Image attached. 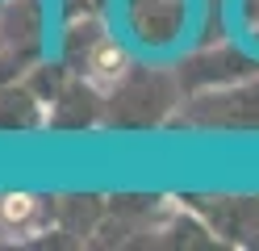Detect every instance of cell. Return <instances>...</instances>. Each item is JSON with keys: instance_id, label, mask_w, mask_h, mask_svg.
<instances>
[{"instance_id": "cell-4", "label": "cell", "mask_w": 259, "mask_h": 251, "mask_svg": "<svg viewBox=\"0 0 259 251\" xmlns=\"http://www.w3.org/2000/svg\"><path fill=\"white\" fill-rule=\"evenodd\" d=\"M121 17L142 50H171L188 29V0H121Z\"/></svg>"}, {"instance_id": "cell-3", "label": "cell", "mask_w": 259, "mask_h": 251, "mask_svg": "<svg viewBox=\"0 0 259 251\" xmlns=\"http://www.w3.org/2000/svg\"><path fill=\"white\" fill-rule=\"evenodd\" d=\"M184 84V96H197L209 88H226V84H238V80H251L259 76V55L251 50H238L230 42L222 46H205V50H192V55L176 67Z\"/></svg>"}, {"instance_id": "cell-7", "label": "cell", "mask_w": 259, "mask_h": 251, "mask_svg": "<svg viewBox=\"0 0 259 251\" xmlns=\"http://www.w3.org/2000/svg\"><path fill=\"white\" fill-rule=\"evenodd\" d=\"M46 117H51V105L29 88V80H13L0 88V134H29L42 130Z\"/></svg>"}, {"instance_id": "cell-8", "label": "cell", "mask_w": 259, "mask_h": 251, "mask_svg": "<svg viewBox=\"0 0 259 251\" xmlns=\"http://www.w3.org/2000/svg\"><path fill=\"white\" fill-rule=\"evenodd\" d=\"M130 67H134V59H130V46L121 42V38H113V33H105L101 42H96L88 55H84V63H79V76H88L96 88H113Z\"/></svg>"}, {"instance_id": "cell-6", "label": "cell", "mask_w": 259, "mask_h": 251, "mask_svg": "<svg viewBox=\"0 0 259 251\" xmlns=\"http://www.w3.org/2000/svg\"><path fill=\"white\" fill-rule=\"evenodd\" d=\"M92 126H105V92L88 76H71L63 84V92L51 100L46 130L79 134V130H92Z\"/></svg>"}, {"instance_id": "cell-9", "label": "cell", "mask_w": 259, "mask_h": 251, "mask_svg": "<svg viewBox=\"0 0 259 251\" xmlns=\"http://www.w3.org/2000/svg\"><path fill=\"white\" fill-rule=\"evenodd\" d=\"M55 205L38 193H5L0 197V230L9 234H34L51 222Z\"/></svg>"}, {"instance_id": "cell-11", "label": "cell", "mask_w": 259, "mask_h": 251, "mask_svg": "<svg viewBox=\"0 0 259 251\" xmlns=\"http://www.w3.org/2000/svg\"><path fill=\"white\" fill-rule=\"evenodd\" d=\"M238 21H242L247 33L259 25V0H238Z\"/></svg>"}, {"instance_id": "cell-2", "label": "cell", "mask_w": 259, "mask_h": 251, "mask_svg": "<svg viewBox=\"0 0 259 251\" xmlns=\"http://www.w3.org/2000/svg\"><path fill=\"white\" fill-rule=\"evenodd\" d=\"M176 122L188 130H226V134L259 130V76L188 96V105H180Z\"/></svg>"}, {"instance_id": "cell-1", "label": "cell", "mask_w": 259, "mask_h": 251, "mask_svg": "<svg viewBox=\"0 0 259 251\" xmlns=\"http://www.w3.org/2000/svg\"><path fill=\"white\" fill-rule=\"evenodd\" d=\"M188 96H184L180 71L134 63L105 92V126H113V130H155V126H167L171 113Z\"/></svg>"}, {"instance_id": "cell-10", "label": "cell", "mask_w": 259, "mask_h": 251, "mask_svg": "<svg viewBox=\"0 0 259 251\" xmlns=\"http://www.w3.org/2000/svg\"><path fill=\"white\" fill-rule=\"evenodd\" d=\"M105 0H59L63 9V21H75V17H96V9H101Z\"/></svg>"}, {"instance_id": "cell-5", "label": "cell", "mask_w": 259, "mask_h": 251, "mask_svg": "<svg viewBox=\"0 0 259 251\" xmlns=\"http://www.w3.org/2000/svg\"><path fill=\"white\" fill-rule=\"evenodd\" d=\"M46 42V9L42 0H5L0 5V55L34 67Z\"/></svg>"}]
</instances>
